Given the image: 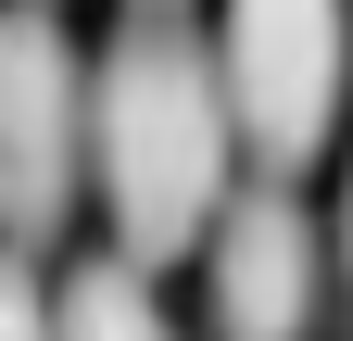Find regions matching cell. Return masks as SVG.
<instances>
[{
    "label": "cell",
    "mask_w": 353,
    "mask_h": 341,
    "mask_svg": "<svg viewBox=\"0 0 353 341\" xmlns=\"http://www.w3.org/2000/svg\"><path fill=\"white\" fill-rule=\"evenodd\" d=\"M202 291H214V341H303L316 329V304H328V228L290 202V177L214 202Z\"/></svg>",
    "instance_id": "4"
},
{
    "label": "cell",
    "mask_w": 353,
    "mask_h": 341,
    "mask_svg": "<svg viewBox=\"0 0 353 341\" xmlns=\"http://www.w3.org/2000/svg\"><path fill=\"white\" fill-rule=\"evenodd\" d=\"M38 329H51V341H176L164 304H152V266H126V253H114V266H76Z\"/></svg>",
    "instance_id": "5"
},
{
    "label": "cell",
    "mask_w": 353,
    "mask_h": 341,
    "mask_svg": "<svg viewBox=\"0 0 353 341\" xmlns=\"http://www.w3.org/2000/svg\"><path fill=\"white\" fill-rule=\"evenodd\" d=\"M228 164H240V126H228V89H214V51L190 26L139 13L88 76V177H101L126 266L202 253L214 202H228Z\"/></svg>",
    "instance_id": "1"
},
{
    "label": "cell",
    "mask_w": 353,
    "mask_h": 341,
    "mask_svg": "<svg viewBox=\"0 0 353 341\" xmlns=\"http://www.w3.org/2000/svg\"><path fill=\"white\" fill-rule=\"evenodd\" d=\"M76 177H88V64L26 0V13H0V240L13 253L63 240Z\"/></svg>",
    "instance_id": "3"
},
{
    "label": "cell",
    "mask_w": 353,
    "mask_h": 341,
    "mask_svg": "<svg viewBox=\"0 0 353 341\" xmlns=\"http://www.w3.org/2000/svg\"><path fill=\"white\" fill-rule=\"evenodd\" d=\"M38 316H51V291L26 278V253H0V341H51Z\"/></svg>",
    "instance_id": "6"
},
{
    "label": "cell",
    "mask_w": 353,
    "mask_h": 341,
    "mask_svg": "<svg viewBox=\"0 0 353 341\" xmlns=\"http://www.w3.org/2000/svg\"><path fill=\"white\" fill-rule=\"evenodd\" d=\"M328 253H341V304H353V164H341V228H328Z\"/></svg>",
    "instance_id": "7"
},
{
    "label": "cell",
    "mask_w": 353,
    "mask_h": 341,
    "mask_svg": "<svg viewBox=\"0 0 353 341\" xmlns=\"http://www.w3.org/2000/svg\"><path fill=\"white\" fill-rule=\"evenodd\" d=\"M152 13H164V0H152Z\"/></svg>",
    "instance_id": "8"
},
{
    "label": "cell",
    "mask_w": 353,
    "mask_h": 341,
    "mask_svg": "<svg viewBox=\"0 0 353 341\" xmlns=\"http://www.w3.org/2000/svg\"><path fill=\"white\" fill-rule=\"evenodd\" d=\"M214 89H228V126L265 177H303L353 89V0H228Z\"/></svg>",
    "instance_id": "2"
}]
</instances>
